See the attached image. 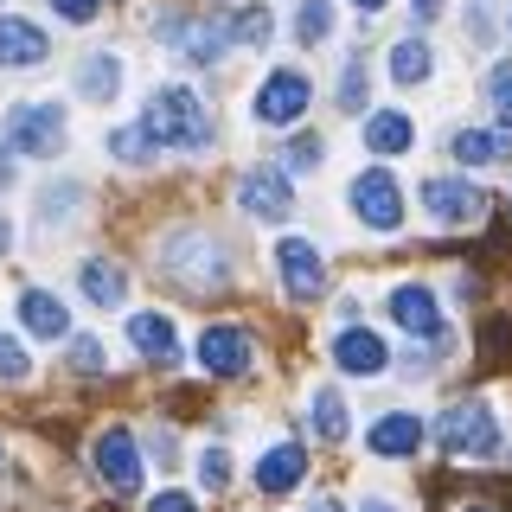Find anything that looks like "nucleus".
<instances>
[{
    "instance_id": "obj_1",
    "label": "nucleus",
    "mask_w": 512,
    "mask_h": 512,
    "mask_svg": "<svg viewBox=\"0 0 512 512\" xmlns=\"http://www.w3.org/2000/svg\"><path fill=\"white\" fill-rule=\"evenodd\" d=\"M141 135L160 141V148H212V109L199 103V90L160 84L141 103Z\"/></svg>"
},
{
    "instance_id": "obj_2",
    "label": "nucleus",
    "mask_w": 512,
    "mask_h": 512,
    "mask_svg": "<svg viewBox=\"0 0 512 512\" xmlns=\"http://www.w3.org/2000/svg\"><path fill=\"white\" fill-rule=\"evenodd\" d=\"M436 436H442V448L448 455H468V461H493L500 455V416H493V404L487 397H461V404H448L442 416H436Z\"/></svg>"
},
{
    "instance_id": "obj_3",
    "label": "nucleus",
    "mask_w": 512,
    "mask_h": 512,
    "mask_svg": "<svg viewBox=\"0 0 512 512\" xmlns=\"http://www.w3.org/2000/svg\"><path fill=\"white\" fill-rule=\"evenodd\" d=\"M346 199H352V218H359L365 231H397V224H404V186H397V173H384V167L359 173Z\"/></svg>"
},
{
    "instance_id": "obj_4",
    "label": "nucleus",
    "mask_w": 512,
    "mask_h": 512,
    "mask_svg": "<svg viewBox=\"0 0 512 512\" xmlns=\"http://www.w3.org/2000/svg\"><path fill=\"white\" fill-rule=\"evenodd\" d=\"M7 148L13 154H32V160L58 154L64 148V109L58 103H20L7 116Z\"/></svg>"
},
{
    "instance_id": "obj_5",
    "label": "nucleus",
    "mask_w": 512,
    "mask_h": 512,
    "mask_svg": "<svg viewBox=\"0 0 512 512\" xmlns=\"http://www.w3.org/2000/svg\"><path fill=\"white\" fill-rule=\"evenodd\" d=\"M308 103H314V84H308L301 71H269V77H263V90L250 96V116H256V122H269V128H288Z\"/></svg>"
},
{
    "instance_id": "obj_6",
    "label": "nucleus",
    "mask_w": 512,
    "mask_h": 512,
    "mask_svg": "<svg viewBox=\"0 0 512 512\" xmlns=\"http://www.w3.org/2000/svg\"><path fill=\"white\" fill-rule=\"evenodd\" d=\"M90 461H96V474L109 480V493H141V448H135V436H128L122 423H109L103 436H96V448H90Z\"/></svg>"
},
{
    "instance_id": "obj_7",
    "label": "nucleus",
    "mask_w": 512,
    "mask_h": 512,
    "mask_svg": "<svg viewBox=\"0 0 512 512\" xmlns=\"http://www.w3.org/2000/svg\"><path fill=\"white\" fill-rule=\"evenodd\" d=\"M237 205L263 224H282L295 212V186H288V173H276V167H250L244 180H237Z\"/></svg>"
},
{
    "instance_id": "obj_8",
    "label": "nucleus",
    "mask_w": 512,
    "mask_h": 512,
    "mask_svg": "<svg viewBox=\"0 0 512 512\" xmlns=\"http://www.w3.org/2000/svg\"><path fill=\"white\" fill-rule=\"evenodd\" d=\"M384 314L404 333H416V340H442V301H436V288H423V282H397L391 295H384Z\"/></svg>"
},
{
    "instance_id": "obj_9",
    "label": "nucleus",
    "mask_w": 512,
    "mask_h": 512,
    "mask_svg": "<svg viewBox=\"0 0 512 512\" xmlns=\"http://www.w3.org/2000/svg\"><path fill=\"white\" fill-rule=\"evenodd\" d=\"M276 269H282V288L295 301H314L320 288H327V263H320V250L308 237H282L276 244Z\"/></svg>"
},
{
    "instance_id": "obj_10",
    "label": "nucleus",
    "mask_w": 512,
    "mask_h": 512,
    "mask_svg": "<svg viewBox=\"0 0 512 512\" xmlns=\"http://www.w3.org/2000/svg\"><path fill=\"white\" fill-rule=\"evenodd\" d=\"M250 359H256V352H250V333L244 327H205L199 333V365L212 378H244Z\"/></svg>"
},
{
    "instance_id": "obj_11",
    "label": "nucleus",
    "mask_w": 512,
    "mask_h": 512,
    "mask_svg": "<svg viewBox=\"0 0 512 512\" xmlns=\"http://www.w3.org/2000/svg\"><path fill=\"white\" fill-rule=\"evenodd\" d=\"M333 365H340L346 378H378L384 365H391V346H384L372 327H340L333 333Z\"/></svg>"
},
{
    "instance_id": "obj_12",
    "label": "nucleus",
    "mask_w": 512,
    "mask_h": 512,
    "mask_svg": "<svg viewBox=\"0 0 512 512\" xmlns=\"http://www.w3.org/2000/svg\"><path fill=\"white\" fill-rule=\"evenodd\" d=\"M365 448H372L378 461H404L423 448V416L416 410H384L372 429H365Z\"/></svg>"
},
{
    "instance_id": "obj_13",
    "label": "nucleus",
    "mask_w": 512,
    "mask_h": 512,
    "mask_svg": "<svg viewBox=\"0 0 512 512\" xmlns=\"http://www.w3.org/2000/svg\"><path fill=\"white\" fill-rule=\"evenodd\" d=\"M301 480H308V448H301V442H276V448H263V461H256V493L282 500V493H295Z\"/></svg>"
},
{
    "instance_id": "obj_14",
    "label": "nucleus",
    "mask_w": 512,
    "mask_h": 512,
    "mask_svg": "<svg viewBox=\"0 0 512 512\" xmlns=\"http://www.w3.org/2000/svg\"><path fill=\"white\" fill-rule=\"evenodd\" d=\"M423 205L436 224H474L480 205H487V192H480L474 180H429L423 186Z\"/></svg>"
},
{
    "instance_id": "obj_15",
    "label": "nucleus",
    "mask_w": 512,
    "mask_h": 512,
    "mask_svg": "<svg viewBox=\"0 0 512 512\" xmlns=\"http://www.w3.org/2000/svg\"><path fill=\"white\" fill-rule=\"evenodd\" d=\"M52 58V39H45L32 20H0V64L7 71H32V64Z\"/></svg>"
},
{
    "instance_id": "obj_16",
    "label": "nucleus",
    "mask_w": 512,
    "mask_h": 512,
    "mask_svg": "<svg viewBox=\"0 0 512 512\" xmlns=\"http://www.w3.org/2000/svg\"><path fill=\"white\" fill-rule=\"evenodd\" d=\"M128 346H135L141 359H154V365L180 359V333H173L167 314H128Z\"/></svg>"
},
{
    "instance_id": "obj_17",
    "label": "nucleus",
    "mask_w": 512,
    "mask_h": 512,
    "mask_svg": "<svg viewBox=\"0 0 512 512\" xmlns=\"http://www.w3.org/2000/svg\"><path fill=\"white\" fill-rule=\"evenodd\" d=\"M77 96H84V103H116L122 96V58L90 52L84 64H77Z\"/></svg>"
},
{
    "instance_id": "obj_18",
    "label": "nucleus",
    "mask_w": 512,
    "mask_h": 512,
    "mask_svg": "<svg viewBox=\"0 0 512 512\" xmlns=\"http://www.w3.org/2000/svg\"><path fill=\"white\" fill-rule=\"evenodd\" d=\"M20 320H26V333H39V340H64V333H71L64 301L45 295V288H26V295H20Z\"/></svg>"
},
{
    "instance_id": "obj_19",
    "label": "nucleus",
    "mask_w": 512,
    "mask_h": 512,
    "mask_svg": "<svg viewBox=\"0 0 512 512\" xmlns=\"http://www.w3.org/2000/svg\"><path fill=\"white\" fill-rule=\"evenodd\" d=\"M448 154H455L461 167H500V160L512 154V141L500 135V128H461V135L448 141Z\"/></svg>"
},
{
    "instance_id": "obj_20",
    "label": "nucleus",
    "mask_w": 512,
    "mask_h": 512,
    "mask_svg": "<svg viewBox=\"0 0 512 512\" xmlns=\"http://www.w3.org/2000/svg\"><path fill=\"white\" fill-rule=\"evenodd\" d=\"M167 269H173L180 282H192V288H218V282H224V256L205 244V237H199V250H180V244H173V250H167Z\"/></svg>"
},
{
    "instance_id": "obj_21",
    "label": "nucleus",
    "mask_w": 512,
    "mask_h": 512,
    "mask_svg": "<svg viewBox=\"0 0 512 512\" xmlns=\"http://www.w3.org/2000/svg\"><path fill=\"white\" fill-rule=\"evenodd\" d=\"M416 141V122L404 109H378V116H365V148L372 154H404Z\"/></svg>"
},
{
    "instance_id": "obj_22",
    "label": "nucleus",
    "mask_w": 512,
    "mask_h": 512,
    "mask_svg": "<svg viewBox=\"0 0 512 512\" xmlns=\"http://www.w3.org/2000/svg\"><path fill=\"white\" fill-rule=\"evenodd\" d=\"M77 282H84V295L96 301V308H122V295H128L122 263H109V256H90V263L77 269Z\"/></svg>"
},
{
    "instance_id": "obj_23",
    "label": "nucleus",
    "mask_w": 512,
    "mask_h": 512,
    "mask_svg": "<svg viewBox=\"0 0 512 512\" xmlns=\"http://www.w3.org/2000/svg\"><path fill=\"white\" fill-rule=\"evenodd\" d=\"M308 416H314V436H320V442H346L352 410H346V397L333 391V384H320V391L308 397Z\"/></svg>"
},
{
    "instance_id": "obj_24",
    "label": "nucleus",
    "mask_w": 512,
    "mask_h": 512,
    "mask_svg": "<svg viewBox=\"0 0 512 512\" xmlns=\"http://www.w3.org/2000/svg\"><path fill=\"white\" fill-rule=\"evenodd\" d=\"M429 71H436V58H429L423 39H397L391 45V77H397V84H423Z\"/></svg>"
},
{
    "instance_id": "obj_25",
    "label": "nucleus",
    "mask_w": 512,
    "mask_h": 512,
    "mask_svg": "<svg viewBox=\"0 0 512 512\" xmlns=\"http://www.w3.org/2000/svg\"><path fill=\"white\" fill-rule=\"evenodd\" d=\"M295 32H301V45H327L333 7H327V0H301V7H295Z\"/></svg>"
},
{
    "instance_id": "obj_26",
    "label": "nucleus",
    "mask_w": 512,
    "mask_h": 512,
    "mask_svg": "<svg viewBox=\"0 0 512 512\" xmlns=\"http://www.w3.org/2000/svg\"><path fill=\"white\" fill-rule=\"evenodd\" d=\"M109 154L128 160V167H148V160H154L148 135H141V122H135V128H116V135H109Z\"/></svg>"
},
{
    "instance_id": "obj_27",
    "label": "nucleus",
    "mask_w": 512,
    "mask_h": 512,
    "mask_svg": "<svg viewBox=\"0 0 512 512\" xmlns=\"http://www.w3.org/2000/svg\"><path fill=\"white\" fill-rule=\"evenodd\" d=\"M487 103H493V116H500V128H512V58H506V64H493V77H487Z\"/></svg>"
},
{
    "instance_id": "obj_28",
    "label": "nucleus",
    "mask_w": 512,
    "mask_h": 512,
    "mask_svg": "<svg viewBox=\"0 0 512 512\" xmlns=\"http://www.w3.org/2000/svg\"><path fill=\"white\" fill-rule=\"evenodd\" d=\"M333 103H340L346 116H359V109H365V64H359V58L340 71V96H333Z\"/></svg>"
},
{
    "instance_id": "obj_29",
    "label": "nucleus",
    "mask_w": 512,
    "mask_h": 512,
    "mask_svg": "<svg viewBox=\"0 0 512 512\" xmlns=\"http://www.w3.org/2000/svg\"><path fill=\"white\" fill-rule=\"evenodd\" d=\"M231 39H237V45H263V39H269V13H263V7L231 13Z\"/></svg>"
},
{
    "instance_id": "obj_30",
    "label": "nucleus",
    "mask_w": 512,
    "mask_h": 512,
    "mask_svg": "<svg viewBox=\"0 0 512 512\" xmlns=\"http://www.w3.org/2000/svg\"><path fill=\"white\" fill-rule=\"evenodd\" d=\"M320 160H327V148H320V135H295V141H288V167H295V173L320 167Z\"/></svg>"
},
{
    "instance_id": "obj_31",
    "label": "nucleus",
    "mask_w": 512,
    "mask_h": 512,
    "mask_svg": "<svg viewBox=\"0 0 512 512\" xmlns=\"http://www.w3.org/2000/svg\"><path fill=\"white\" fill-rule=\"evenodd\" d=\"M199 480L218 493L224 480H231V455H224V448H205V455H199Z\"/></svg>"
},
{
    "instance_id": "obj_32",
    "label": "nucleus",
    "mask_w": 512,
    "mask_h": 512,
    "mask_svg": "<svg viewBox=\"0 0 512 512\" xmlns=\"http://www.w3.org/2000/svg\"><path fill=\"white\" fill-rule=\"evenodd\" d=\"M52 13H58V20H71V26H90L96 13H103V0H52Z\"/></svg>"
},
{
    "instance_id": "obj_33",
    "label": "nucleus",
    "mask_w": 512,
    "mask_h": 512,
    "mask_svg": "<svg viewBox=\"0 0 512 512\" xmlns=\"http://www.w3.org/2000/svg\"><path fill=\"white\" fill-rule=\"evenodd\" d=\"M26 372H32V365H26V352L13 346V340H0V378H7V384H20Z\"/></svg>"
},
{
    "instance_id": "obj_34",
    "label": "nucleus",
    "mask_w": 512,
    "mask_h": 512,
    "mask_svg": "<svg viewBox=\"0 0 512 512\" xmlns=\"http://www.w3.org/2000/svg\"><path fill=\"white\" fill-rule=\"evenodd\" d=\"M71 365H77V372H103V340H77Z\"/></svg>"
},
{
    "instance_id": "obj_35",
    "label": "nucleus",
    "mask_w": 512,
    "mask_h": 512,
    "mask_svg": "<svg viewBox=\"0 0 512 512\" xmlns=\"http://www.w3.org/2000/svg\"><path fill=\"white\" fill-rule=\"evenodd\" d=\"M148 512H199V500L192 493H160V500H148Z\"/></svg>"
},
{
    "instance_id": "obj_36",
    "label": "nucleus",
    "mask_w": 512,
    "mask_h": 512,
    "mask_svg": "<svg viewBox=\"0 0 512 512\" xmlns=\"http://www.w3.org/2000/svg\"><path fill=\"white\" fill-rule=\"evenodd\" d=\"M308 512H346V506H340V500H314Z\"/></svg>"
},
{
    "instance_id": "obj_37",
    "label": "nucleus",
    "mask_w": 512,
    "mask_h": 512,
    "mask_svg": "<svg viewBox=\"0 0 512 512\" xmlns=\"http://www.w3.org/2000/svg\"><path fill=\"white\" fill-rule=\"evenodd\" d=\"M365 512H397V506H384V500H365Z\"/></svg>"
},
{
    "instance_id": "obj_38",
    "label": "nucleus",
    "mask_w": 512,
    "mask_h": 512,
    "mask_svg": "<svg viewBox=\"0 0 512 512\" xmlns=\"http://www.w3.org/2000/svg\"><path fill=\"white\" fill-rule=\"evenodd\" d=\"M352 7H365V13H378V7H384V0H352Z\"/></svg>"
},
{
    "instance_id": "obj_39",
    "label": "nucleus",
    "mask_w": 512,
    "mask_h": 512,
    "mask_svg": "<svg viewBox=\"0 0 512 512\" xmlns=\"http://www.w3.org/2000/svg\"><path fill=\"white\" fill-rule=\"evenodd\" d=\"M468 512H487V506H468Z\"/></svg>"
}]
</instances>
